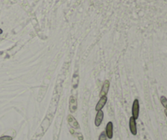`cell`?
<instances>
[{"label":"cell","mask_w":167,"mask_h":140,"mask_svg":"<svg viewBox=\"0 0 167 140\" xmlns=\"http://www.w3.org/2000/svg\"><path fill=\"white\" fill-rule=\"evenodd\" d=\"M131 114L132 116L131 117L135 119V120H137L139 117V99L136 98L134 100L132 104V108H131Z\"/></svg>","instance_id":"1"},{"label":"cell","mask_w":167,"mask_h":140,"mask_svg":"<svg viewBox=\"0 0 167 140\" xmlns=\"http://www.w3.org/2000/svg\"><path fill=\"white\" fill-rule=\"evenodd\" d=\"M109 88H110V82L109 80L108 79H105L103 83V85L101 87V90L100 93V96L103 97V96H107V94L109 91Z\"/></svg>","instance_id":"2"},{"label":"cell","mask_w":167,"mask_h":140,"mask_svg":"<svg viewBox=\"0 0 167 140\" xmlns=\"http://www.w3.org/2000/svg\"><path fill=\"white\" fill-rule=\"evenodd\" d=\"M107 102H108V97L107 96L100 97V98L98 102L96 103V106H95V111H101V110L104 107V106L106 105Z\"/></svg>","instance_id":"3"},{"label":"cell","mask_w":167,"mask_h":140,"mask_svg":"<svg viewBox=\"0 0 167 140\" xmlns=\"http://www.w3.org/2000/svg\"><path fill=\"white\" fill-rule=\"evenodd\" d=\"M104 132L106 134L107 138H109V139H112V137H113V124H112V121L107 123Z\"/></svg>","instance_id":"4"},{"label":"cell","mask_w":167,"mask_h":140,"mask_svg":"<svg viewBox=\"0 0 167 140\" xmlns=\"http://www.w3.org/2000/svg\"><path fill=\"white\" fill-rule=\"evenodd\" d=\"M129 128L131 134L136 136L137 134V124H136V120H135L132 117H130L129 120Z\"/></svg>","instance_id":"5"},{"label":"cell","mask_w":167,"mask_h":140,"mask_svg":"<svg viewBox=\"0 0 167 140\" xmlns=\"http://www.w3.org/2000/svg\"><path fill=\"white\" fill-rule=\"evenodd\" d=\"M103 120H104V111L101 110V111H97L96 113L95 118V126L96 127H100Z\"/></svg>","instance_id":"6"},{"label":"cell","mask_w":167,"mask_h":140,"mask_svg":"<svg viewBox=\"0 0 167 140\" xmlns=\"http://www.w3.org/2000/svg\"><path fill=\"white\" fill-rule=\"evenodd\" d=\"M160 100H161V105L164 107L165 109H166V110H167V98H166V96H161V98H160Z\"/></svg>","instance_id":"7"},{"label":"cell","mask_w":167,"mask_h":140,"mask_svg":"<svg viewBox=\"0 0 167 140\" xmlns=\"http://www.w3.org/2000/svg\"><path fill=\"white\" fill-rule=\"evenodd\" d=\"M107 135L105 134V132L103 131L101 132L100 134V136H99V140H107Z\"/></svg>","instance_id":"8"},{"label":"cell","mask_w":167,"mask_h":140,"mask_svg":"<svg viewBox=\"0 0 167 140\" xmlns=\"http://www.w3.org/2000/svg\"><path fill=\"white\" fill-rule=\"evenodd\" d=\"M0 140H12V137L9 135H3L2 137H0Z\"/></svg>","instance_id":"9"},{"label":"cell","mask_w":167,"mask_h":140,"mask_svg":"<svg viewBox=\"0 0 167 140\" xmlns=\"http://www.w3.org/2000/svg\"><path fill=\"white\" fill-rule=\"evenodd\" d=\"M165 115H166V117H167V110L166 109H165Z\"/></svg>","instance_id":"10"},{"label":"cell","mask_w":167,"mask_h":140,"mask_svg":"<svg viewBox=\"0 0 167 140\" xmlns=\"http://www.w3.org/2000/svg\"><path fill=\"white\" fill-rule=\"evenodd\" d=\"M2 33H3V30H2V29H0V35H1V34H2Z\"/></svg>","instance_id":"11"}]
</instances>
